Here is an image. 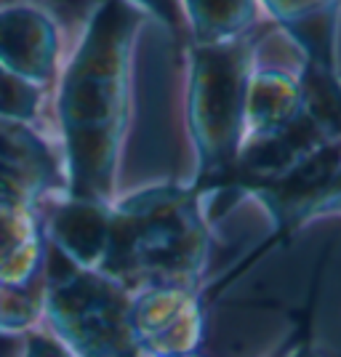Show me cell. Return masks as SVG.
I'll return each instance as SVG.
<instances>
[{"mask_svg": "<svg viewBox=\"0 0 341 357\" xmlns=\"http://www.w3.org/2000/svg\"><path fill=\"white\" fill-rule=\"evenodd\" d=\"M323 208L326 211H341V171L336 174L331 190L323 195Z\"/></svg>", "mask_w": 341, "mask_h": 357, "instance_id": "1", "label": "cell"}, {"mask_svg": "<svg viewBox=\"0 0 341 357\" xmlns=\"http://www.w3.org/2000/svg\"><path fill=\"white\" fill-rule=\"evenodd\" d=\"M296 357H312V355H310V352H298Z\"/></svg>", "mask_w": 341, "mask_h": 357, "instance_id": "2", "label": "cell"}]
</instances>
